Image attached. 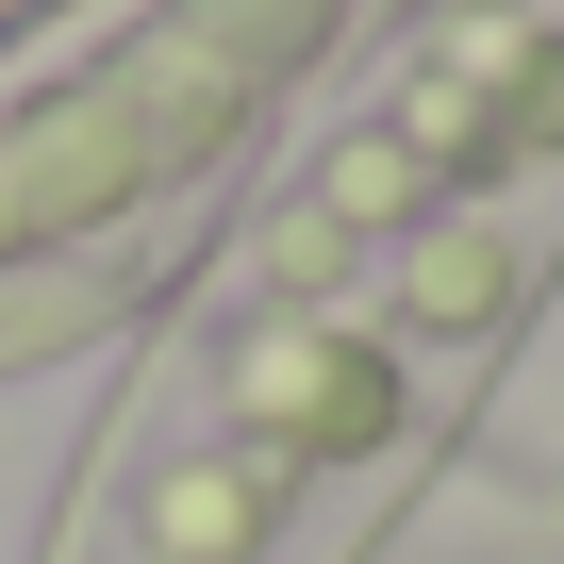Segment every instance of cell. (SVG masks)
Here are the masks:
<instances>
[{
  "mask_svg": "<svg viewBox=\"0 0 564 564\" xmlns=\"http://www.w3.org/2000/svg\"><path fill=\"white\" fill-rule=\"evenodd\" d=\"M0 18H18V0H0Z\"/></svg>",
  "mask_w": 564,
  "mask_h": 564,
  "instance_id": "6da1fadb",
  "label": "cell"
}]
</instances>
